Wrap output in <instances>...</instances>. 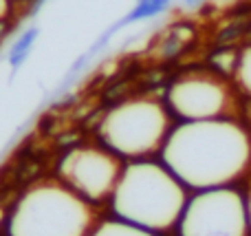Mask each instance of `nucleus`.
I'll list each match as a JSON object with an SVG mask.
<instances>
[{"label": "nucleus", "mask_w": 251, "mask_h": 236, "mask_svg": "<svg viewBox=\"0 0 251 236\" xmlns=\"http://www.w3.org/2000/svg\"><path fill=\"white\" fill-rule=\"evenodd\" d=\"M161 161L190 190L234 185L251 170V131L234 117L181 122L170 131Z\"/></svg>", "instance_id": "nucleus-1"}, {"label": "nucleus", "mask_w": 251, "mask_h": 236, "mask_svg": "<svg viewBox=\"0 0 251 236\" xmlns=\"http://www.w3.org/2000/svg\"><path fill=\"white\" fill-rule=\"evenodd\" d=\"M187 199V188L163 161L134 159L124 166L110 208L117 219L163 234L178 225Z\"/></svg>", "instance_id": "nucleus-2"}, {"label": "nucleus", "mask_w": 251, "mask_h": 236, "mask_svg": "<svg viewBox=\"0 0 251 236\" xmlns=\"http://www.w3.org/2000/svg\"><path fill=\"white\" fill-rule=\"evenodd\" d=\"M95 223L91 203L62 181L31 185L13 208L9 236H88Z\"/></svg>", "instance_id": "nucleus-3"}, {"label": "nucleus", "mask_w": 251, "mask_h": 236, "mask_svg": "<svg viewBox=\"0 0 251 236\" xmlns=\"http://www.w3.org/2000/svg\"><path fill=\"white\" fill-rule=\"evenodd\" d=\"M172 131V113L156 97H128L101 117L97 135L104 148L124 159H150Z\"/></svg>", "instance_id": "nucleus-4"}, {"label": "nucleus", "mask_w": 251, "mask_h": 236, "mask_svg": "<svg viewBox=\"0 0 251 236\" xmlns=\"http://www.w3.org/2000/svg\"><path fill=\"white\" fill-rule=\"evenodd\" d=\"M176 230L178 236H249L245 194L234 185L194 190Z\"/></svg>", "instance_id": "nucleus-5"}, {"label": "nucleus", "mask_w": 251, "mask_h": 236, "mask_svg": "<svg viewBox=\"0 0 251 236\" xmlns=\"http://www.w3.org/2000/svg\"><path fill=\"white\" fill-rule=\"evenodd\" d=\"M165 106L181 122H203L234 117L238 102L227 78L214 71H192L178 75L168 86Z\"/></svg>", "instance_id": "nucleus-6"}, {"label": "nucleus", "mask_w": 251, "mask_h": 236, "mask_svg": "<svg viewBox=\"0 0 251 236\" xmlns=\"http://www.w3.org/2000/svg\"><path fill=\"white\" fill-rule=\"evenodd\" d=\"M122 157L104 146H77L60 161V181L88 203H100L113 197L122 177Z\"/></svg>", "instance_id": "nucleus-7"}, {"label": "nucleus", "mask_w": 251, "mask_h": 236, "mask_svg": "<svg viewBox=\"0 0 251 236\" xmlns=\"http://www.w3.org/2000/svg\"><path fill=\"white\" fill-rule=\"evenodd\" d=\"M88 236H159L154 232H148V230L139 228V225H132L128 221H122V219H108L104 223H100L97 228L91 230Z\"/></svg>", "instance_id": "nucleus-8"}, {"label": "nucleus", "mask_w": 251, "mask_h": 236, "mask_svg": "<svg viewBox=\"0 0 251 236\" xmlns=\"http://www.w3.org/2000/svg\"><path fill=\"white\" fill-rule=\"evenodd\" d=\"M172 0H139L137 7L130 11V16L126 18V22H137V20H148V18H154L159 13H163L170 7Z\"/></svg>", "instance_id": "nucleus-9"}, {"label": "nucleus", "mask_w": 251, "mask_h": 236, "mask_svg": "<svg viewBox=\"0 0 251 236\" xmlns=\"http://www.w3.org/2000/svg\"><path fill=\"white\" fill-rule=\"evenodd\" d=\"M236 78H238L240 86L251 95V47L245 49L238 55V66H236Z\"/></svg>", "instance_id": "nucleus-10"}, {"label": "nucleus", "mask_w": 251, "mask_h": 236, "mask_svg": "<svg viewBox=\"0 0 251 236\" xmlns=\"http://www.w3.org/2000/svg\"><path fill=\"white\" fill-rule=\"evenodd\" d=\"M33 38H35V31H26V33L22 35L16 44H13V51H11V62H13V64H18V62H20L22 57L29 53L31 44H33Z\"/></svg>", "instance_id": "nucleus-11"}, {"label": "nucleus", "mask_w": 251, "mask_h": 236, "mask_svg": "<svg viewBox=\"0 0 251 236\" xmlns=\"http://www.w3.org/2000/svg\"><path fill=\"white\" fill-rule=\"evenodd\" d=\"M11 11V0H0V22H4Z\"/></svg>", "instance_id": "nucleus-12"}, {"label": "nucleus", "mask_w": 251, "mask_h": 236, "mask_svg": "<svg viewBox=\"0 0 251 236\" xmlns=\"http://www.w3.org/2000/svg\"><path fill=\"white\" fill-rule=\"evenodd\" d=\"M245 206H247V216H249V228H251V192L245 197Z\"/></svg>", "instance_id": "nucleus-13"}, {"label": "nucleus", "mask_w": 251, "mask_h": 236, "mask_svg": "<svg viewBox=\"0 0 251 236\" xmlns=\"http://www.w3.org/2000/svg\"><path fill=\"white\" fill-rule=\"evenodd\" d=\"M183 2H185L187 7H199V4L205 2V0H183Z\"/></svg>", "instance_id": "nucleus-14"}]
</instances>
